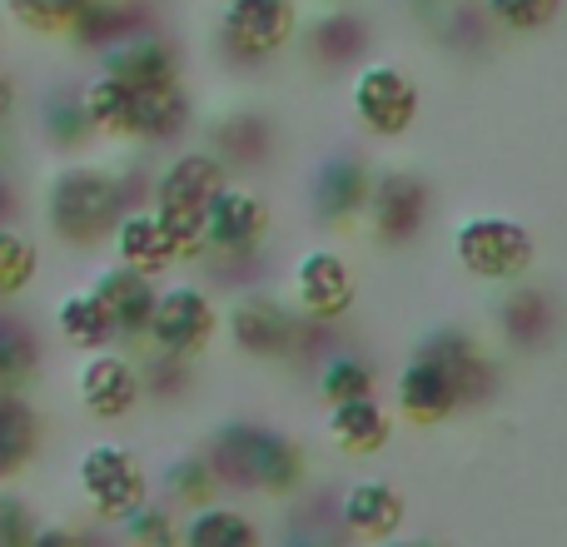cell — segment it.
I'll use <instances>...</instances> for the list:
<instances>
[{
	"mask_svg": "<svg viewBox=\"0 0 567 547\" xmlns=\"http://www.w3.org/2000/svg\"><path fill=\"white\" fill-rule=\"evenodd\" d=\"M349 110L373 140H403L419 125V80L393 60H363L349 80Z\"/></svg>",
	"mask_w": 567,
	"mask_h": 547,
	"instance_id": "7",
	"label": "cell"
},
{
	"mask_svg": "<svg viewBox=\"0 0 567 547\" xmlns=\"http://www.w3.org/2000/svg\"><path fill=\"white\" fill-rule=\"evenodd\" d=\"M55 339L65 343V349L75 353H105L115 349V323H110V313L100 309V299L90 289H70L55 299Z\"/></svg>",
	"mask_w": 567,
	"mask_h": 547,
	"instance_id": "26",
	"label": "cell"
},
{
	"mask_svg": "<svg viewBox=\"0 0 567 547\" xmlns=\"http://www.w3.org/2000/svg\"><path fill=\"white\" fill-rule=\"evenodd\" d=\"M100 70L115 80H125L130 90H169V85H185V65H179V50L169 35H159L155 25L140 30V35L120 40L100 55Z\"/></svg>",
	"mask_w": 567,
	"mask_h": 547,
	"instance_id": "17",
	"label": "cell"
},
{
	"mask_svg": "<svg viewBox=\"0 0 567 547\" xmlns=\"http://www.w3.org/2000/svg\"><path fill=\"white\" fill-rule=\"evenodd\" d=\"M45 135L55 140L60 149H80L90 135H95L85 110H80V95H65V90H60L55 100H45Z\"/></svg>",
	"mask_w": 567,
	"mask_h": 547,
	"instance_id": "37",
	"label": "cell"
},
{
	"mask_svg": "<svg viewBox=\"0 0 567 547\" xmlns=\"http://www.w3.org/2000/svg\"><path fill=\"white\" fill-rule=\"evenodd\" d=\"M40 373V339L30 319L0 313V393H25Z\"/></svg>",
	"mask_w": 567,
	"mask_h": 547,
	"instance_id": "28",
	"label": "cell"
},
{
	"mask_svg": "<svg viewBox=\"0 0 567 547\" xmlns=\"http://www.w3.org/2000/svg\"><path fill=\"white\" fill-rule=\"evenodd\" d=\"M219 339V299L205 283H165L155 289V309H150L145 323V343L155 353H169V359H205L209 343Z\"/></svg>",
	"mask_w": 567,
	"mask_h": 547,
	"instance_id": "6",
	"label": "cell"
},
{
	"mask_svg": "<svg viewBox=\"0 0 567 547\" xmlns=\"http://www.w3.org/2000/svg\"><path fill=\"white\" fill-rule=\"evenodd\" d=\"M383 547H449V543H443V538H403V533H399V538L383 543Z\"/></svg>",
	"mask_w": 567,
	"mask_h": 547,
	"instance_id": "42",
	"label": "cell"
},
{
	"mask_svg": "<svg viewBox=\"0 0 567 547\" xmlns=\"http://www.w3.org/2000/svg\"><path fill=\"white\" fill-rule=\"evenodd\" d=\"M10 209H16V189H10V179L0 175V225H10Z\"/></svg>",
	"mask_w": 567,
	"mask_h": 547,
	"instance_id": "41",
	"label": "cell"
},
{
	"mask_svg": "<svg viewBox=\"0 0 567 547\" xmlns=\"http://www.w3.org/2000/svg\"><path fill=\"white\" fill-rule=\"evenodd\" d=\"M393 409L409 423H419V429H439L453 413H463V403H458V393H453V383L443 379L429 359L413 353L399 369V379H393Z\"/></svg>",
	"mask_w": 567,
	"mask_h": 547,
	"instance_id": "19",
	"label": "cell"
},
{
	"mask_svg": "<svg viewBox=\"0 0 567 547\" xmlns=\"http://www.w3.org/2000/svg\"><path fill=\"white\" fill-rule=\"evenodd\" d=\"M429 209H433V195H429V179L423 175H413V169H373L359 225H369L373 245L403 249L423 235Z\"/></svg>",
	"mask_w": 567,
	"mask_h": 547,
	"instance_id": "9",
	"label": "cell"
},
{
	"mask_svg": "<svg viewBox=\"0 0 567 547\" xmlns=\"http://www.w3.org/2000/svg\"><path fill=\"white\" fill-rule=\"evenodd\" d=\"M209 155H219L225 165H259L269 155V125L249 110L219 120L215 135H209Z\"/></svg>",
	"mask_w": 567,
	"mask_h": 547,
	"instance_id": "32",
	"label": "cell"
},
{
	"mask_svg": "<svg viewBox=\"0 0 567 547\" xmlns=\"http://www.w3.org/2000/svg\"><path fill=\"white\" fill-rule=\"evenodd\" d=\"M10 110H16V80H10L6 70H0V125L10 120Z\"/></svg>",
	"mask_w": 567,
	"mask_h": 547,
	"instance_id": "40",
	"label": "cell"
},
{
	"mask_svg": "<svg viewBox=\"0 0 567 547\" xmlns=\"http://www.w3.org/2000/svg\"><path fill=\"white\" fill-rule=\"evenodd\" d=\"M553 329H558V303H553V293L543 289L538 279L508 283V293H503V303H498V333L508 339V349H518V353L543 349V343L553 339Z\"/></svg>",
	"mask_w": 567,
	"mask_h": 547,
	"instance_id": "20",
	"label": "cell"
},
{
	"mask_svg": "<svg viewBox=\"0 0 567 547\" xmlns=\"http://www.w3.org/2000/svg\"><path fill=\"white\" fill-rule=\"evenodd\" d=\"M363 45H369V25L343 6H329V16H319L309 25V35H303V50L319 65H349V60L363 55Z\"/></svg>",
	"mask_w": 567,
	"mask_h": 547,
	"instance_id": "27",
	"label": "cell"
},
{
	"mask_svg": "<svg viewBox=\"0 0 567 547\" xmlns=\"http://www.w3.org/2000/svg\"><path fill=\"white\" fill-rule=\"evenodd\" d=\"M329 443L343 458H379L393 443V413L373 399H349L329 409Z\"/></svg>",
	"mask_w": 567,
	"mask_h": 547,
	"instance_id": "22",
	"label": "cell"
},
{
	"mask_svg": "<svg viewBox=\"0 0 567 547\" xmlns=\"http://www.w3.org/2000/svg\"><path fill=\"white\" fill-rule=\"evenodd\" d=\"M319 6H343V0H319Z\"/></svg>",
	"mask_w": 567,
	"mask_h": 547,
	"instance_id": "43",
	"label": "cell"
},
{
	"mask_svg": "<svg viewBox=\"0 0 567 547\" xmlns=\"http://www.w3.org/2000/svg\"><path fill=\"white\" fill-rule=\"evenodd\" d=\"M275 229V209L259 189L229 179L205 209V259H259Z\"/></svg>",
	"mask_w": 567,
	"mask_h": 547,
	"instance_id": "10",
	"label": "cell"
},
{
	"mask_svg": "<svg viewBox=\"0 0 567 547\" xmlns=\"http://www.w3.org/2000/svg\"><path fill=\"white\" fill-rule=\"evenodd\" d=\"M40 518L16 488H0V547H30Z\"/></svg>",
	"mask_w": 567,
	"mask_h": 547,
	"instance_id": "38",
	"label": "cell"
},
{
	"mask_svg": "<svg viewBox=\"0 0 567 547\" xmlns=\"http://www.w3.org/2000/svg\"><path fill=\"white\" fill-rule=\"evenodd\" d=\"M120 543L125 547H179V513L165 498H150L120 523Z\"/></svg>",
	"mask_w": 567,
	"mask_h": 547,
	"instance_id": "35",
	"label": "cell"
},
{
	"mask_svg": "<svg viewBox=\"0 0 567 547\" xmlns=\"http://www.w3.org/2000/svg\"><path fill=\"white\" fill-rule=\"evenodd\" d=\"M478 10L508 35H543L563 16V0H478Z\"/></svg>",
	"mask_w": 567,
	"mask_h": 547,
	"instance_id": "34",
	"label": "cell"
},
{
	"mask_svg": "<svg viewBox=\"0 0 567 547\" xmlns=\"http://www.w3.org/2000/svg\"><path fill=\"white\" fill-rule=\"evenodd\" d=\"M140 30H150L145 0H90V6L75 16V25H70V40H75L80 50L105 55L110 45L140 35Z\"/></svg>",
	"mask_w": 567,
	"mask_h": 547,
	"instance_id": "25",
	"label": "cell"
},
{
	"mask_svg": "<svg viewBox=\"0 0 567 547\" xmlns=\"http://www.w3.org/2000/svg\"><path fill=\"white\" fill-rule=\"evenodd\" d=\"M299 35V6L293 0H225L219 10V40L235 60H275Z\"/></svg>",
	"mask_w": 567,
	"mask_h": 547,
	"instance_id": "12",
	"label": "cell"
},
{
	"mask_svg": "<svg viewBox=\"0 0 567 547\" xmlns=\"http://www.w3.org/2000/svg\"><path fill=\"white\" fill-rule=\"evenodd\" d=\"M333 518H339V528L349 533V543L383 547L409 528V498H403L389 478H359L339 493Z\"/></svg>",
	"mask_w": 567,
	"mask_h": 547,
	"instance_id": "14",
	"label": "cell"
},
{
	"mask_svg": "<svg viewBox=\"0 0 567 547\" xmlns=\"http://www.w3.org/2000/svg\"><path fill=\"white\" fill-rule=\"evenodd\" d=\"M369 159L353 155V149H339L329 155L319 169H313V185H309V209L323 229H349L363 219V199H369Z\"/></svg>",
	"mask_w": 567,
	"mask_h": 547,
	"instance_id": "15",
	"label": "cell"
},
{
	"mask_svg": "<svg viewBox=\"0 0 567 547\" xmlns=\"http://www.w3.org/2000/svg\"><path fill=\"white\" fill-rule=\"evenodd\" d=\"M219 329L235 343V353L259 363H279L293 359V353H309L319 343V323H303L299 313L289 309V299L269 289H239L229 299V309H219Z\"/></svg>",
	"mask_w": 567,
	"mask_h": 547,
	"instance_id": "3",
	"label": "cell"
},
{
	"mask_svg": "<svg viewBox=\"0 0 567 547\" xmlns=\"http://www.w3.org/2000/svg\"><path fill=\"white\" fill-rule=\"evenodd\" d=\"M85 289L95 293L100 309L110 313L120 343H145V323H150V309H155V279L130 274L120 265H105V269H95V279H90Z\"/></svg>",
	"mask_w": 567,
	"mask_h": 547,
	"instance_id": "18",
	"label": "cell"
},
{
	"mask_svg": "<svg viewBox=\"0 0 567 547\" xmlns=\"http://www.w3.org/2000/svg\"><path fill=\"white\" fill-rule=\"evenodd\" d=\"M30 547H110L105 528H75V523H40Z\"/></svg>",
	"mask_w": 567,
	"mask_h": 547,
	"instance_id": "39",
	"label": "cell"
},
{
	"mask_svg": "<svg viewBox=\"0 0 567 547\" xmlns=\"http://www.w3.org/2000/svg\"><path fill=\"white\" fill-rule=\"evenodd\" d=\"M45 229L65 249H100L130 209V179L100 159H70L45 179Z\"/></svg>",
	"mask_w": 567,
	"mask_h": 547,
	"instance_id": "1",
	"label": "cell"
},
{
	"mask_svg": "<svg viewBox=\"0 0 567 547\" xmlns=\"http://www.w3.org/2000/svg\"><path fill=\"white\" fill-rule=\"evenodd\" d=\"M319 399L329 403H349V399H373V389H379V373H373V363L363 359V353H349V349H333L319 359Z\"/></svg>",
	"mask_w": 567,
	"mask_h": 547,
	"instance_id": "31",
	"label": "cell"
},
{
	"mask_svg": "<svg viewBox=\"0 0 567 547\" xmlns=\"http://www.w3.org/2000/svg\"><path fill=\"white\" fill-rule=\"evenodd\" d=\"M453 259L478 283H518L538 269V235L513 215H468L453 225Z\"/></svg>",
	"mask_w": 567,
	"mask_h": 547,
	"instance_id": "4",
	"label": "cell"
},
{
	"mask_svg": "<svg viewBox=\"0 0 567 547\" xmlns=\"http://www.w3.org/2000/svg\"><path fill=\"white\" fill-rule=\"evenodd\" d=\"M229 185V165L209 149H179L150 179V215L165 229L175 265H205V209Z\"/></svg>",
	"mask_w": 567,
	"mask_h": 547,
	"instance_id": "2",
	"label": "cell"
},
{
	"mask_svg": "<svg viewBox=\"0 0 567 547\" xmlns=\"http://www.w3.org/2000/svg\"><path fill=\"white\" fill-rule=\"evenodd\" d=\"M10 16V25L30 30V35H70V25H75V16L90 6V0H0Z\"/></svg>",
	"mask_w": 567,
	"mask_h": 547,
	"instance_id": "33",
	"label": "cell"
},
{
	"mask_svg": "<svg viewBox=\"0 0 567 547\" xmlns=\"http://www.w3.org/2000/svg\"><path fill=\"white\" fill-rule=\"evenodd\" d=\"M359 303V274H353L349 255H339L333 245H313L293 259L289 269V309L303 323L333 329L339 319H349Z\"/></svg>",
	"mask_w": 567,
	"mask_h": 547,
	"instance_id": "8",
	"label": "cell"
},
{
	"mask_svg": "<svg viewBox=\"0 0 567 547\" xmlns=\"http://www.w3.org/2000/svg\"><path fill=\"white\" fill-rule=\"evenodd\" d=\"M40 279V245L30 229L0 225V309L25 299Z\"/></svg>",
	"mask_w": 567,
	"mask_h": 547,
	"instance_id": "30",
	"label": "cell"
},
{
	"mask_svg": "<svg viewBox=\"0 0 567 547\" xmlns=\"http://www.w3.org/2000/svg\"><path fill=\"white\" fill-rule=\"evenodd\" d=\"M110 265L130 269V274H145V279H155V274L175 269V249H169L165 229L155 225V215H150L145 205H130L125 215H120V225L110 229Z\"/></svg>",
	"mask_w": 567,
	"mask_h": 547,
	"instance_id": "21",
	"label": "cell"
},
{
	"mask_svg": "<svg viewBox=\"0 0 567 547\" xmlns=\"http://www.w3.org/2000/svg\"><path fill=\"white\" fill-rule=\"evenodd\" d=\"M75 488L85 498L95 528H120L140 503L155 498L145 458L135 448H125V443H90L75 458Z\"/></svg>",
	"mask_w": 567,
	"mask_h": 547,
	"instance_id": "5",
	"label": "cell"
},
{
	"mask_svg": "<svg viewBox=\"0 0 567 547\" xmlns=\"http://www.w3.org/2000/svg\"><path fill=\"white\" fill-rule=\"evenodd\" d=\"M159 493H165L169 508H205V503H219V483L215 473H209L205 453H179V458H169L165 468H159Z\"/></svg>",
	"mask_w": 567,
	"mask_h": 547,
	"instance_id": "29",
	"label": "cell"
},
{
	"mask_svg": "<svg viewBox=\"0 0 567 547\" xmlns=\"http://www.w3.org/2000/svg\"><path fill=\"white\" fill-rule=\"evenodd\" d=\"M249 493H265V498L279 503L303 498L309 493V453H303V443L255 423V433H249Z\"/></svg>",
	"mask_w": 567,
	"mask_h": 547,
	"instance_id": "16",
	"label": "cell"
},
{
	"mask_svg": "<svg viewBox=\"0 0 567 547\" xmlns=\"http://www.w3.org/2000/svg\"><path fill=\"white\" fill-rule=\"evenodd\" d=\"M135 369H140V389H145V399L165 403V399H179V393L189 389V369H195V363L145 349V359H135Z\"/></svg>",
	"mask_w": 567,
	"mask_h": 547,
	"instance_id": "36",
	"label": "cell"
},
{
	"mask_svg": "<svg viewBox=\"0 0 567 547\" xmlns=\"http://www.w3.org/2000/svg\"><path fill=\"white\" fill-rule=\"evenodd\" d=\"M413 353L429 359L433 369L453 383L463 409H478V403H488L493 393H498V379H503L498 359H493L488 343L473 329H463V323H439L433 333H423V343Z\"/></svg>",
	"mask_w": 567,
	"mask_h": 547,
	"instance_id": "11",
	"label": "cell"
},
{
	"mask_svg": "<svg viewBox=\"0 0 567 547\" xmlns=\"http://www.w3.org/2000/svg\"><path fill=\"white\" fill-rule=\"evenodd\" d=\"M75 393L85 419L95 423H125L130 413L145 403V389H140V369L135 359L105 349V353H85L75 369Z\"/></svg>",
	"mask_w": 567,
	"mask_h": 547,
	"instance_id": "13",
	"label": "cell"
},
{
	"mask_svg": "<svg viewBox=\"0 0 567 547\" xmlns=\"http://www.w3.org/2000/svg\"><path fill=\"white\" fill-rule=\"evenodd\" d=\"M40 443H45L40 409L25 393H0V488H10L35 463Z\"/></svg>",
	"mask_w": 567,
	"mask_h": 547,
	"instance_id": "23",
	"label": "cell"
},
{
	"mask_svg": "<svg viewBox=\"0 0 567 547\" xmlns=\"http://www.w3.org/2000/svg\"><path fill=\"white\" fill-rule=\"evenodd\" d=\"M179 547H269V538L259 518H249L235 503H205L179 518Z\"/></svg>",
	"mask_w": 567,
	"mask_h": 547,
	"instance_id": "24",
	"label": "cell"
}]
</instances>
